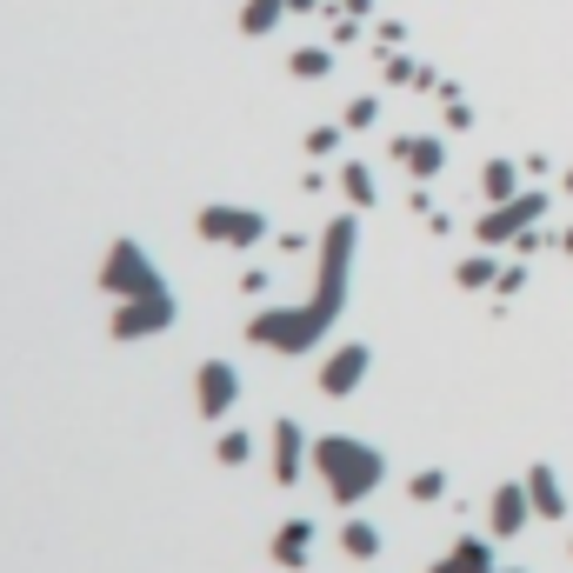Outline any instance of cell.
Listing matches in <instances>:
<instances>
[{
    "mask_svg": "<svg viewBox=\"0 0 573 573\" xmlns=\"http://www.w3.org/2000/svg\"><path fill=\"white\" fill-rule=\"evenodd\" d=\"M320 467H326V480H334V494H341V501L367 494V486L380 480V460H374L360 440H326V447H320Z\"/></svg>",
    "mask_w": 573,
    "mask_h": 573,
    "instance_id": "1",
    "label": "cell"
},
{
    "mask_svg": "<svg viewBox=\"0 0 573 573\" xmlns=\"http://www.w3.org/2000/svg\"><path fill=\"white\" fill-rule=\"evenodd\" d=\"M233 393H240V380H233V367H207L200 374V406H207V414H227V406H233Z\"/></svg>",
    "mask_w": 573,
    "mask_h": 573,
    "instance_id": "2",
    "label": "cell"
},
{
    "mask_svg": "<svg viewBox=\"0 0 573 573\" xmlns=\"http://www.w3.org/2000/svg\"><path fill=\"white\" fill-rule=\"evenodd\" d=\"M168 300H140V307H127L121 313V334H153V326H168Z\"/></svg>",
    "mask_w": 573,
    "mask_h": 573,
    "instance_id": "3",
    "label": "cell"
},
{
    "mask_svg": "<svg viewBox=\"0 0 573 573\" xmlns=\"http://www.w3.org/2000/svg\"><path fill=\"white\" fill-rule=\"evenodd\" d=\"M360 374H367V354H360V347H347V354H341L334 367H326V393H347V387H354Z\"/></svg>",
    "mask_w": 573,
    "mask_h": 573,
    "instance_id": "4",
    "label": "cell"
},
{
    "mask_svg": "<svg viewBox=\"0 0 573 573\" xmlns=\"http://www.w3.org/2000/svg\"><path fill=\"white\" fill-rule=\"evenodd\" d=\"M494 527H501V534L520 527V494H501V501H494Z\"/></svg>",
    "mask_w": 573,
    "mask_h": 573,
    "instance_id": "5",
    "label": "cell"
},
{
    "mask_svg": "<svg viewBox=\"0 0 573 573\" xmlns=\"http://www.w3.org/2000/svg\"><path fill=\"white\" fill-rule=\"evenodd\" d=\"M534 507H540V514H560V486H553L547 473H534Z\"/></svg>",
    "mask_w": 573,
    "mask_h": 573,
    "instance_id": "6",
    "label": "cell"
},
{
    "mask_svg": "<svg viewBox=\"0 0 573 573\" xmlns=\"http://www.w3.org/2000/svg\"><path fill=\"white\" fill-rule=\"evenodd\" d=\"M294 467H300V434L280 427V473H294Z\"/></svg>",
    "mask_w": 573,
    "mask_h": 573,
    "instance_id": "7",
    "label": "cell"
},
{
    "mask_svg": "<svg viewBox=\"0 0 573 573\" xmlns=\"http://www.w3.org/2000/svg\"><path fill=\"white\" fill-rule=\"evenodd\" d=\"M300 547H307V527H287V534H280V560H307Z\"/></svg>",
    "mask_w": 573,
    "mask_h": 573,
    "instance_id": "8",
    "label": "cell"
},
{
    "mask_svg": "<svg viewBox=\"0 0 573 573\" xmlns=\"http://www.w3.org/2000/svg\"><path fill=\"white\" fill-rule=\"evenodd\" d=\"M347 547H354V553H374L380 540H374V527H347Z\"/></svg>",
    "mask_w": 573,
    "mask_h": 573,
    "instance_id": "9",
    "label": "cell"
}]
</instances>
